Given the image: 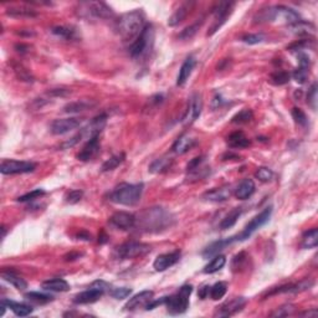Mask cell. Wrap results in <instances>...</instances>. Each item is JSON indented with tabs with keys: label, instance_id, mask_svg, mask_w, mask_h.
Instances as JSON below:
<instances>
[{
	"label": "cell",
	"instance_id": "62",
	"mask_svg": "<svg viewBox=\"0 0 318 318\" xmlns=\"http://www.w3.org/2000/svg\"><path fill=\"white\" fill-rule=\"evenodd\" d=\"M81 256V254H78V252H71V254H69V255H66V256H65V260H66V261H73V260H76V259H78V257Z\"/></svg>",
	"mask_w": 318,
	"mask_h": 318
},
{
	"label": "cell",
	"instance_id": "10",
	"mask_svg": "<svg viewBox=\"0 0 318 318\" xmlns=\"http://www.w3.org/2000/svg\"><path fill=\"white\" fill-rule=\"evenodd\" d=\"M35 168H36V166L31 162L15 161V159H4L0 164V171L4 175L31 173L35 171Z\"/></svg>",
	"mask_w": 318,
	"mask_h": 318
},
{
	"label": "cell",
	"instance_id": "34",
	"mask_svg": "<svg viewBox=\"0 0 318 318\" xmlns=\"http://www.w3.org/2000/svg\"><path fill=\"white\" fill-rule=\"evenodd\" d=\"M51 32L54 35H56V36H59V38L61 39H65V40H76V39L78 38L77 35V31H76L75 27L73 26H64V25H61V26H55L51 29Z\"/></svg>",
	"mask_w": 318,
	"mask_h": 318
},
{
	"label": "cell",
	"instance_id": "47",
	"mask_svg": "<svg viewBox=\"0 0 318 318\" xmlns=\"http://www.w3.org/2000/svg\"><path fill=\"white\" fill-rule=\"evenodd\" d=\"M255 176L261 182H270L272 179L273 171L270 168H266V167H260V168H257Z\"/></svg>",
	"mask_w": 318,
	"mask_h": 318
},
{
	"label": "cell",
	"instance_id": "26",
	"mask_svg": "<svg viewBox=\"0 0 318 318\" xmlns=\"http://www.w3.org/2000/svg\"><path fill=\"white\" fill-rule=\"evenodd\" d=\"M255 189H256V185H255L254 180L246 178V179H244L238 185V188L235 190V196L240 200H246V199H249L254 194Z\"/></svg>",
	"mask_w": 318,
	"mask_h": 318
},
{
	"label": "cell",
	"instance_id": "3",
	"mask_svg": "<svg viewBox=\"0 0 318 318\" xmlns=\"http://www.w3.org/2000/svg\"><path fill=\"white\" fill-rule=\"evenodd\" d=\"M145 185L142 183L139 184H128V183H121L115 188L110 194V200L120 205L133 206L139 203L143 194Z\"/></svg>",
	"mask_w": 318,
	"mask_h": 318
},
{
	"label": "cell",
	"instance_id": "19",
	"mask_svg": "<svg viewBox=\"0 0 318 318\" xmlns=\"http://www.w3.org/2000/svg\"><path fill=\"white\" fill-rule=\"evenodd\" d=\"M231 194H233V189L230 185H225V187L214 188V189L204 193L201 199L205 201H211V203H221L230 198Z\"/></svg>",
	"mask_w": 318,
	"mask_h": 318
},
{
	"label": "cell",
	"instance_id": "40",
	"mask_svg": "<svg viewBox=\"0 0 318 318\" xmlns=\"http://www.w3.org/2000/svg\"><path fill=\"white\" fill-rule=\"evenodd\" d=\"M124 159H126V155H124V153H121V154L113 155V157H111L110 159H107V161H106L103 164H102L101 171H113V169L117 168V167L120 166V164H122L123 162H124Z\"/></svg>",
	"mask_w": 318,
	"mask_h": 318
},
{
	"label": "cell",
	"instance_id": "4",
	"mask_svg": "<svg viewBox=\"0 0 318 318\" xmlns=\"http://www.w3.org/2000/svg\"><path fill=\"white\" fill-rule=\"evenodd\" d=\"M256 23H268V22H278L285 23V24L294 25L296 23L301 22L299 14L294 11V9L289 8L285 5H276L270 6V8L265 9L261 13L257 14L255 18Z\"/></svg>",
	"mask_w": 318,
	"mask_h": 318
},
{
	"label": "cell",
	"instance_id": "24",
	"mask_svg": "<svg viewBox=\"0 0 318 318\" xmlns=\"http://www.w3.org/2000/svg\"><path fill=\"white\" fill-rule=\"evenodd\" d=\"M196 61L193 56H189L185 59V61L183 62L182 67L179 70V73H178V77H176V86H184L185 82L188 81L189 76L192 75L193 70L196 67Z\"/></svg>",
	"mask_w": 318,
	"mask_h": 318
},
{
	"label": "cell",
	"instance_id": "41",
	"mask_svg": "<svg viewBox=\"0 0 318 318\" xmlns=\"http://www.w3.org/2000/svg\"><path fill=\"white\" fill-rule=\"evenodd\" d=\"M25 298L31 301V302L35 303H40V305H44V303H49L51 301H54V297L50 296V294H40V292H27L25 294Z\"/></svg>",
	"mask_w": 318,
	"mask_h": 318
},
{
	"label": "cell",
	"instance_id": "16",
	"mask_svg": "<svg viewBox=\"0 0 318 318\" xmlns=\"http://www.w3.org/2000/svg\"><path fill=\"white\" fill-rule=\"evenodd\" d=\"M104 292H106L104 290L99 289V287H97L96 285L92 284L91 286L88 287V290L76 294V296L73 297V302H75L76 305H87V303H94L101 298L102 294H103Z\"/></svg>",
	"mask_w": 318,
	"mask_h": 318
},
{
	"label": "cell",
	"instance_id": "58",
	"mask_svg": "<svg viewBox=\"0 0 318 318\" xmlns=\"http://www.w3.org/2000/svg\"><path fill=\"white\" fill-rule=\"evenodd\" d=\"M69 94H70L69 90H64V88H55V90H51V91L49 92L50 96H54V97H65Z\"/></svg>",
	"mask_w": 318,
	"mask_h": 318
},
{
	"label": "cell",
	"instance_id": "55",
	"mask_svg": "<svg viewBox=\"0 0 318 318\" xmlns=\"http://www.w3.org/2000/svg\"><path fill=\"white\" fill-rule=\"evenodd\" d=\"M292 76H294V78L298 83H305L306 80H307V76H308V69L298 67L297 70H294V73Z\"/></svg>",
	"mask_w": 318,
	"mask_h": 318
},
{
	"label": "cell",
	"instance_id": "64",
	"mask_svg": "<svg viewBox=\"0 0 318 318\" xmlns=\"http://www.w3.org/2000/svg\"><path fill=\"white\" fill-rule=\"evenodd\" d=\"M1 231H3V239L5 238V235H6V229H5V226H1Z\"/></svg>",
	"mask_w": 318,
	"mask_h": 318
},
{
	"label": "cell",
	"instance_id": "51",
	"mask_svg": "<svg viewBox=\"0 0 318 318\" xmlns=\"http://www.w3.org/2000/svg\"><path fill=\"white\" fill-rule=\"evenodd\" d=\"M14 70H15L18 77H19L22 81H26V82H32V81H34V78H32V76L30 75L29 71H27L26 69H24L22 65H16V66H14Z\"/></svg>",
	"mask_w": 318,
	"mask_h": 318
},
{
	"label": "cell",
	"instance_id": "25",
	"mask_svg": "<svg viewBox=\"0 0 318 318\" xmlns=\"http://www.w3.org/2000/svg\"><path fill=\"white\" fill-rule=\"evenodd\" d=\"M236 241V238L235 236H231V238H227V239H222V240H218L215 241V243L210 244V245L206 247L205 250H204L203 252V256L204 257H210V256H214V255H218L219 254L221 250H224L226 246L231 245L233 243H235Z\"/></svg>",
	"mask_w": 318,
	"mask_h": 318
},
{
	"label": "cell",
	"instance_id": "49",
	"mask_svg": "<svg viewBox=\"0 0 318 318\" xmlns=\"http://www.w3.org/2000/svg\"><path fill=\"white\" fill-rule=\"evenodd\" d=\"M265 39L266 38L264 34H246L241 38V40L249 45H256V44H261L262 41H265Z\"/></svg>",
	"mask_w": 318,
	"mask_h": 318
},
{
	"label": "cell",
	"instance_id": "9",
	"mask_svg": "<svg viewBox=\"0 0 318 318\" xmlns=\"http://www.w3.org/2000/svg\"><path fill=\"white\" fill-rule=\"evenodd\" d=\"M234 5L235 4L231 3V1H221V3L217 4V6L214 8V20H213V24L208 31L209 36L214 35L226 23L227 18L230 16L231 11H233Z\"/></svg>",
	"mask_w": 318,
	"mask_h": 318
},
{
	"label": "cell",
	"instance_id": "6",
	"mask_svg": "<svg viewBox=\"0 0 318 318\" xmlns=\"http://www.w3.org/2000/svg\"><path fill=\"white\" fill-rule=\"evenodd\" d=\"M153 39H154V31H153L152 25H146L142 32L138 35V38L132 43L129 46V55L133 59H139L145 56L153 45Z\"/></svg>",
	"mask_w": 318,
	"mask_h": 318
},
{
	"label": "cell",
	"instance_id": "36",
	"mask_svg": "<svg viewBox=\"0 0 318 318\" xmlns=\"http://www.w3.org/2000/svg\"><path fill=\"white\" fill-rule=\"evenodd\" d=\"M241 213H243L241 208H234L233 210H231L230 213H229V214H227L226 217L221 220V222H220V225H219L220 229H221V230H227V229L233 227L234 225L236 224V221H238L239 218H240Z\"/></svg>",
	"mask_w": 318,
	"mask_h": 318
},
{
	"label": "cell",
	"instance_id": "33",
	"mask_svg": "<svg viewBox=\"0 0 318 318\" xmlns=\"http://www.w3.org/2000/svg\"><path fill=\"white\" fill-rule=\"evenodd\" d=\"M171 164H173V158L171 157L158 158V159H155V161L149 166V171L154 174L164 173V171H167L169 168H171Z\"/></svg>",
	"mask_w": 318,
	"mask_h": 318
},
{
	"label": "cell",
	"instance_id": "46",
	"mask_svg": "<svg viewBox=\"0 0 318 318\" xmlns=\"http://www.w3.org/2000/svg\"><path fill=\"white\" fill-rule=\"evenodd\" d=\"M271 81H272L275 85H285L290 81V75L286 73V71H282V70H277L276 73H273L271 75Z\"/></svg>",
	"mask_w": 318,
	"mask_h": 318
},
{
	"label": "cell",
	"instance_id": "38",
	"mask_svg": "<svg viewBox=\"0 0 318 318\" xmlns=\"http://www.w3.org/2000/svg\"><path fill=\"white\" fill-rule=\"evenodd\" d=\"M226 264V257L224 255H215L214 259L211 260L205 268H204V272L205 273H215L219 270H221Z\"/></svg>",
	"mask_w": 318,
	"mask_h": 318
},
{
	"label": "cell",
	"instance_id": "60",
	"mask_svg": "<svg viewBox=\"0 0 318 318\" xmlns=\"http://www.w3.org/2000/svg\"><path fill=\"white\" fill-rule=\"evenodd\" d=\"M15 49L18 52H22V54H25V52H27V51L30 50L29 45H24V44H18V45L15 46Z\"/></svg>",
	"mask_w": 318,
	"mask_h": 318
},
{
	"label": "cell",
	"instance_id": "20",
	"mask_svg": "<svg viewBox=\"0 0 318 318\" xmlns=\"http://www.w3.org/2000/svg\"><path fill=\"white\" fill-rule=\"evenodd\" d=\"M180 259V251H174L168 252V254L159 255L157 259L153 262V268L158 272H163L167 269L171 268L173 265H175L176 262L179 261Z\"/></svg>",
	"mask_w": 318,
	"mask_h": 318
},
{
	"label": "cell",
	"instance_id": "52",
	"mask_svg": "<svg viewBox=\"0 0 318 318\" xmlns=\"http://www.w3.org/2000/svg\"><path fill=\"white\" fill-rule=\"evenodd\" d=\"M132 294V290L129 287H118L111 291V296L116 299H124Z\"/></svg>",
	"mask_w": 318,
	"mask_h": 318
},
{
	"label": "cell",
	"instance_id": "2",
	"mask_svg": "<svg viewBox=\"0 0 318 318\" xmlns=\"http://www.w3.org/2000/svg\"><path fill=\"white\" fill-rule=\"evenodd\" d=\"M146 26V18L142 10L129 11L120 16L116 23V30L123 40H133L138 38Z\"/></svg>",
	"mask_w": 318,
	"mask_h": 318
},
{
	"label": "cell",
	"instance_id": "29",
	"mask_svg": "<svg viewBox=\"0 0 318 318\" xmlns=\"http://www.w3.org/2000/svg\"><path fill=\"white\" fill-rule=\"evenodd\" d=\"M0 303L5 305L6 308H10V310L13 311L16 316H19V317H26V316H29L30 313H32L31 306L25 305V303L15 302V301H11V299H8V298H3Z\"/></svg>",
	"mask_w": 318,
	"mask_h": 318
},
{
	"label": "cell",
	"instance_id": "44",
	"mask_svg": "<svg viewBox=\"0 0 318 318\" xmlns=\"http://www.w3.org/2000/svg\"><path fill=\"white\" fill-rule=\"evenodd\" d=\"M294 310H296V307L294 305H291V303H289V305H284L276 308L270 316L271 317H287V316H291L294 312Z\"/></svg>",
	"mask_w": 318,
	"mask_h": 318
},
{
	"label": "cell",
	"instance_id": "8",
	"mask_svg": "<svg viewBox=\"0 0 318 318\" xmlns=\"http://www.w3.org/2000/svg\"><path fill=\"white\" fill-rule=\"evenodd\" d=\"M271 214H272V206H268L266 209H264V210H262L259 215H256L254 219H251V221L246 225L245 229H244V230L241 231L239 235L235 236L236 241L247 240V239H249L250 236L255 233V231L259 230L260 227L264 226V225L266 224L269 220H270Z\"/></svg>",
	"mask_w": 318,
	"mask_h": 318
},
{
	"label": "cell",
	"instance_id": "32",
	"mask_svg": "<svg viewBox=\"0 0 318 318\" xmlns=\"http://www.w3.org/2000/svg\"><path fill=\"white\" fill-rule=\"evenodd\" d=\"M1 277H3V280H5L6 282L13 285L16 290H19V291H25V290L27 289L26 281L20 277L19 275H16L13 271H3V272H1Z\"/></svg>",
	"mask_w": 318,
	"mask_h": 318
},
{
	"label": "cell",
	"instance_id": "14",
	"mask_svg": "<svg viewBox=\"0 0 318 318\" xmlns=\"http://www.w3.org/2000/svg\"><path fill=\"white\" fill-rule=\"evenodd\" d=\"M110 224L120 230H129L136 226V217L126 211H117L110 218Z\"/></svg>",
	"mask_w": 318,
	"mask_h": 318
},
{
	"label": "cell",
	"instance_id": "11",
	"mask_svg": "<svg viewBox=\"0 0 318 318\" xmlns=\"http://www.w3.org/2000/svg\"><path fill=\"white\" fill-rule=\"evenodd\" d=\"M80 8H83L88 15L94 16L96 19H110L115 15L112 9L103 1H88V3H82Z\"/></svg>",
	"mask_w": 318,
	"mask_h": 318
},
{
	"label": "cell",
	"instance_id": "30",
	"mask_svg": "<svg viewBox=\"0 0 318 318\" xmlns=\"http://www.w3.org/2000/svg\"><path fill=\"white\" fill-rule=\"evenodd\" d=\"M41 287L46 291L54 292H66L70 290V285L64 278H51V280L44 281Z\"/></svg>",
	"mask_w": 318,
	"mask_h": 318
},
{
	"label": "cell",
	"instance_id": "42",
	"mask_svg": "<svg viewBox=\"0 0 318 318\" xmlns=\"http://www.w3.org/2000/svg\"><path fill=\"white\" fill-rule=\"evenodd\" d=\"M226 291H227V285L225 284V282H217L214 286L210 287L209 294H210L211 299L218 301V299L222 298V297L226 294Z\"/></svg>",
	"mask_w": 318,
	"mask_h": 318
},
{
	"label": "cell",
	"instance_id": "22",
	"mask_svg": "<svg viewBox=\"0 0 318 318\" xmlns=\"http://www.w3.org/2000/svg\"><path fill=\"white\" fill-rule=\"evenodd\" d=\"M99 139L98 137H94V138L88 139L87 143L83 146V148L81 149V152L77 154L78 161L88 162L91 161L92 158H95L97 155V153L99 152Z\"/></svg>",
	"mask_w": 318,
	"mask_h": 318
},
{
	"label": "cell",
	"instance_id": "21",
	"mask_svg": "<svg viewBox=\"0 0 318 318\" xmlns=\"http://www.w3.org/2000/svg\"><path fill=\"white\" fill-rule=\"evenodd\" d=\"M313 286V281L311 280H303L298 284H290L284 285V286L276 287L272 289L270 292H268V296H272V294H298V292L306 291V290L311 289Z\"/></svg>",
	"mask_w": 318,
	"mask_h": 318
},
{
	"label": "cell",
	"instance_id": "50",
	"mask_svg": "<svg viewBox=\"0 0 318 318\" xmlns=\"http://www.w3.org/2000/svg\"><path fill=\"white\" fill-rule=\"evenodd\" d=\"M45 196V190L35 189V190H32V192L25 194V196H19V198H18V201H20V203H25V201L35 200V199L40 198V196Z\"/></svg>",
	"mask_w": 318,
	"mask_h": 318
},
{
	"label": "cell",
	"instance_id": "27",
	"mask_svg": "<svg viewBox=\"0 0 318 318\" xmlns=\"http://www.w3.org/2000/svg\"><path fill=\"white\" fill-rule=\"evenodd\" d=\"M226 143L229 147L234 148V149H243V148L249 147L250 139L244 134V132L236 131L227 137Z\"/></svg>",
	"mask_w": 318,
	"mask_h": 318
},
{
	"label": "cell",
	"instance_id": "63",
	"mask_svg": "<svg viewBox=\"0 0 318 318\" xmlns=\"http://www.w3.org/2000/svg\"><path fill=\"white\" fill-rule=\"evenodd\" d=\"M317 310L316 308H313L312 311H306V312H303L301 316H306V317H317Z\"/></svg>",
	"mask_w": 318,
	"mask_h": 318
},
{
	"label": "cell",
	"instance_id": "39",
	"mask_svg": "<svg viewBox=\"0 0 318 318\" xmlns=\"http://www.w3.org/2000/svg\"><path fill=\"white\" fill-rule=\"evenodd\" d=\"M290 29L294 34L299 35V36H302V35H311L315 34V25H312L311 23H306V22H298L294 25H290Z\"/></svg>",
	"mask_w": 318,
	"mask_h": 318
},
{
	"label": "cell",
	"instance_id": "15",
	"mask_svg": "<svg viewBox=\"0 0 318 318\" xmlns=\"http://www.w3.org/2000/svg\"><path fill=\"white\" fill-rule=\"evenodd\" d=\"M107 123V115L106 113H101L97 117H95L91 122L88 123V126L85 127L82 131L80 132L82 137H87V139H91L94 137H98V134L103 131Z\"/></svg>",
	"mask_w": 318,
	"mask_h": 318
},
{
	"label": "cell",
	"instance_id": "56",
	"mask_svg": "<svg viewBox=\"0 0 318 318\" xmlns=\"http://www.w3.org/2000/svg\"><path fill=\"white\" fill-rule=\"evenodd\" d=\"M83 192L82 190H71L66 196V201L70 204H76L82 199Z\"/></svg>",
	"mask_w": 318,
	"mask_h": 318
},
{
	"label": "cell",
	"instance_id": "57",
	"mask_svg": "<svg viewBox=\"0 0 318 318\" xmlns=\"http://www.w3.org/2000/svg\"><path fill=\"white\" fill-rule=\"evenodd\" d=\"M203 163H204V157H196V158H194V159H192L187 167L188 173L192 171H194V169H196L198 167H200Z\"/></svg>",
	"mask_w": 318,
	"mask_h": 318
},
{
	"label": "cell",
	"instance_id": "61",
	"mask_svg": "<svg viewBox=\"0 0 318 318\" xmlns=\"http://www.w3.org/2000/svg\"><path fill=\"white\" fill-rule=\"evenodd\" d=\"M77 238L81 239V240H86V241L91 240V235H90V234H88L87 231H85V230L80 231V233L77 234Z\"/></svg>",
	"mask_w": 318,
	"mask_h": 318
},
{
	"label": "cell",
	"instance_id": "35",
	"mask_svg": "<svg viewBox=\"0 0 318 318\" xmlns=\"http://www.w3.org/2000/svg\"><path fill=\"white\" fill-rule=\"evenodd\" d=\"M6 15L13 16V18H35L38 13L25 6H10L6 9Z\"/></svg>",
	"mask_w": 318,
	"mask_h": 318
},
{
	"label": "cell",
	"instance_id": "7",
	"mask_svg": "<svg viewBox=\"0 0 318 318\" xmlns=\"http://www.w3.org/2000/svg\"><path fill=\"white\" fill-rule=\"evenodd\" d=\"M150 250H152V246L148 245V244L129 241V243H124L118 246L116 249V256L121 260L136 259V257L145 256L148 252H150Z\"/></svg>",
	"mask_w": 318,
	"mask_h": 318
},
{
	"label": "cell",
	"instance_id": "23",
	"mask_svg": "<svg viewBox=\"0 0 318 318\" xmlns=\"http://www.w3.org/2000/svg\"><path fill=\"white\" fill-rule=\"evenodd\" d=\"M196 145V139L194 138V137L189 136V134H182V136L174 142L171 149H173V152L176 153V154H185V153L189 152Z\"/></svg>",
	"mask_w": 318,
	"mask_h": 318
},
{
	"label": "cell",
	"instance_id": "48",
	"mask_svg": "<svg viewBox=\"0 0 318 318\" xmlns=\"http://www.w3.org/2000/svg\"><path fill=\"white\" fill-rule=\"evenodd\" d=\"M292 117H294V122H296L298 126H307V116H306V113L303 112L301 108H294V110H292Z\"/></svg>",
	"mask_w": 318,
	"mask_h": 318
},
{
	"label": "cell",
	"instance_id": "53",
	"mask_svg": "<svg viewBox=\"0 0 318 318\" xmlns=\"http://www.w3.org/2000/svg\"><path fill=\"white\" fill-rule=\"evenodd\" d=\"M246 261H247V255H246L245 252H240V254H238L233 259V265H231V266H233V270L239 271L240 269H243L244 265L246 264Z\"/></svg>",
	"mask_w": 318,
	"mask_h": 318
},
{
	"label": "cell",
	"instance_id": "59",
	"mask_svg": "<svg viewBox=\"0 0 318 318\" xmlns=\"http://www.w3.org/2000/svg\"><path fill=\"white\" fill-rule=\"evenodd\" d=\"M209 291H210V287H209V286L201 287V289L199 290V297H200L201 299L206 298V297L209 296Z\"/></svg>",
	"mask_w": 318,
	"mask_h": 318
},
{
	"label": "cell",
	"instance_id": "54",
	"mask_svg": "<svg viewBox=\"0 0 318 318\" xmlns=\"http://www.w3.org/2000/svg\"><path fill=\"white\" fill-rule=\"evenodd\" d=\"M307 103L310 104L312 110H316V107H317V83H313L311 86L307 95Z\"/></svg>",
	"mask_w": 318,
	"mask_h": 318
},
{
	"label": "cell",
	"instance_id": "18",
	"mask_svg": "<svg viewBox=\"0 0 318 318\" xmlns=\"http://www.w3.org/2000/svg\"><path fill=\"white\" fill-rule=\"evenodd\" d=\"M153 297H154V292L149 291V290H147V291L139 292V294H134V296L129 299L128 302L126 303V306H124V310L136 311V310H138V308H142V307L146 308L147 307L148 303H149L150 301L153 299Z\"/></svg>",
	"mask_w": 318,
	"mask_h": 318
},
{
	"label": "cell",
	"instance_id": "28",
	"mask_svg": "<svg viewBox=\"0 0 318 318\" xmlns=\"http://www.w3.org/2000/svg\"><path fill=\"white\" fill-rule=\"evenodd\" d=\"M95 106H96V102L92 101V99H80V101L67 103L64 107V112L66 113L83 112V111L91 110V108H94Z\"/></svg>",
	"mask_w": 318,
	"mask_h": 318
},
{
	"label": "cell",
	"instance_id": "12",
	"mask_svg": "<svg viewBox=\"0 0 318 318\" xmlns=\"http://www.w3.org/2000/svg\"><path fill=\"white\" fill-rule=\"evenodd\" d=\"M82 120L78 117H71V118H61V120H55L51 123L50 131L51 133L55 136H61V134L69 133V132L73 131L77 127L81 126Z\"/></svg>",
	"mask_w": 318,
	"mask_h": 318
},
{
	"label": "cell",
	"instance_id": "17",
	"mask_svg": "<svg viewBox=\"0 0 318 318\" xmlns=\"http://www.w3.org/2000/svg\"><path fill=\"white\" fill-rule=\"evenodd\" d=\"M201 110H203V99L199 94H194L189 99V104H188L187 113L184 116V123H193L196 118L200 116Z\"/></svg>",
	"mask_w": 318,
	"mask_h": 318
},
{
	"label": "cell",
	"instance_id": "13",
	"mask_svg": "<svg viewBox=\"0 0 318 318\" xmlns=\"http://www.w3.org/2000/svg\"><path fill=\"white\" fill-rule=\"evenodd\" d=\"M246 305V299L244 297H235V298L222 303L220 307H218L215 312V317H230L235 313L240 312Z\"/></svg>",
	"mask_w": 318,
	"mask_h": 318
},
{
	"label": "cell",
	"instance_id": "37",
	"mask_svg": "<svg viewBox=\"0 0 318 318\" xmlns=\"http://www.w3.org/2000/svg\"><path fill=\"white\" fill-rule=\"evenodd\" d=\"M318 245V229L313 227L311 230L306 231L302 236L303 249H315Z\"/></svg>",
	"mask_w": 318,
	"mask_h": 318
},
{
	"label": "cell",
	"instance_id": "45",
	"mask_svg": "<svg viewBox=\"0 0 318 318\" xmlns=\"http://www.w3.org/2000/svg\"><path fill=\"white\" fill-rule=\"evenodd\" d=\"M201 23L203 22H198V23H196V24H193V25H190V26L185 27V29L179 34V39H182V40H188V39H192L193 36L196 34V31L199 30Z\"/></svg>",
	"mask_w": 318,
	"mask_h": 318
},
{
	"label": "cell",
	"instance_id": "1",
	"mask_svg": "<svg viewBox=\"0 0 318 318\" xmlns=\"http://www.w3.org/2000/svg\"><path fill=\"white\" fill-rule=\"evenodd\" d=\"M175 222V218L171 211L162 206H153L143 210L138 218L136 217V225L146 233H162L171 227Z\"/></svg>",
	"mask_w": 318,
	"mask_h": 318
},
{
	"label": "cell",
	"instance_id": "5",
	"mask_svg": "<svg viewBox=\"0 0 318 318\" xmlns=\"http://www.w3.org/2000/svg\"><path fill=\"white\" fill-rule=\"evenodd\" d=\"M193 292L192 285H184L173 296L167 297L166 306L171 315H182L189 307V297Z\"/></svg>",
	"mask_w": 318,
	"mask_h": 318
},
{
	"label": "cell",
	"instance_id": "31",
	"mask_svg": "<svg viewBox=\"0 0 318 318\" xmlns=\"http://www.w3.org/2000/svg\"><path fill=\"white\" fill-rule=\"evenodd\" d=\"M192 5H193V3H185L176 9V10L171 14V18H169V20H168L169 26H176V25H179L180 23H182L183 20L187 18L188 13H189V10H190V6Z\"/></svg>",
	"mask_w": 318,
	"mask_h": 318
},
{
	"label": "cell",
	"instance_id": "43",
	"mask_svg": "<svg viewBox=\"0 0 318 318\" xmlns=\"http://www.w3.org/2000/svg\"><path fill=\"white\" fill-rule=\"evenodd\" d=\"M252 118H254V113H252V111L245 108V110L240 111L238 115L234 116L233 120H231V122L239 123V124H245V123L251 122Z\"/></svg>",
	"mask_w": 318,
	"mask_h": 318
}]
</instances>
